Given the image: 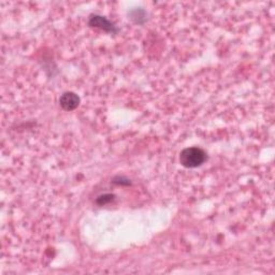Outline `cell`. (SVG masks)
<instances>
[{"instance_id": "1", "label": "cell", "mask_w": 275, "mask_h": 275, "mask_svg": "<svg viewBox=\"0 0 275 275\" xmlns=\"http://www.w3.org/2000/svg\"><path fill=\"white\" fill-rule=\"evenodd\" d=\"M206 153L199 147H187L180 154V163L185 168H197L205 163Z\"/></svg>"}, {"instance_id": "2", "label": "cell", "mask_w": 275, "mask_h": 275, "mask_svg": "<svg viewBox=\"0 0 275 275\" xmlns=\"http://www.w3.org/2000/svg\"><path fill=\"white\" fill-rule=\"evenodd\" d=\"M59 105L66 111L76 110L80 105V98L77 94L72 93V91H67V93H64L60 96Z\"/></svg>"}, {"instance_id": "3", "label": "cell", "mask_w": 275, "mask_h": 275, "mask_svg": "<svg viewBox=\"0 0 275 275\" xmlns=\"http://www.w3.org/2000/svg\"><path fill=\"white\" fill-rule=\"evenodd\" d=\"M88 24L91 27L100 28V29L109 31V32H115V31H117L115 26H114L110 21L107 20L106 17L100 16V15H93V16H91L89 22H88Z\"/></svg>"}, {"instance_id": "4", "label": "cell", "mask_w": 275, "mask_h": 275, "mask_svg": "<svg viewBox=\"0 0 275 275\" xmlns=\"http://www.w3.org/2000/svg\"><path fill=\"white\" fill-rule=\"evenodd\" d=\"M113 194H110V193H107V194H102V196L98 197L97 198V203L98 204H106L108 202H110L113 200Z\"/></svg>"}]
</instances>
